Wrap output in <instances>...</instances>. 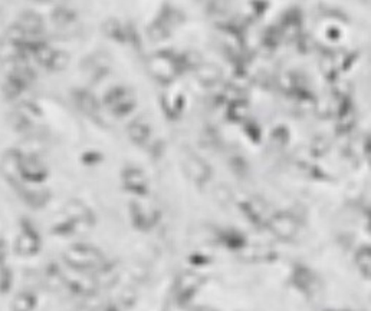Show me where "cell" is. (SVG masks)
Wrapping results in <instances>:
<instances>
[{
	"label": "cell",
	"instance_id": "1",
	"mask_svg": "<svg viewBox=\"0 0 371 311\" xmlns=\"http://www.w3.org/2000/svg\"><path fill=\"white\" fill-rule=\"evenodd\" d=\"M42 120H44L42 109L32 99H25L22 102L15 103L9 115V124L12 129L26 137H32V134L41 125Z\"/></svg>",
	"mask_w": 371,
	"mask_h": 311
},
{
	"label": "cell",
	"instance_id": "2",
	"mask_svg": "<svg viewBox=\"0 0 371 311\" xmlns=\"http://www.w3.org/2000/svg\"><path fill=\"white\" fill-rule=\"evenodd\" d=\"M63 261L75 271H97L105 262L102 253L85 243L68 247L63 253Z\"/></svg>",
	"mask_w": 371,
	"mask_h": 311
},
{
	"label": "cell",
	"instance_id": "3",
	"mask_svg": "<svg viewBox=\"0 0 371 311\" xmlns=\"http://www.w3.org/2000/svg\"><path fill=\"white\" fill-rule=\"evenodd\" d=\"M13 248L16 254L22 257H33L36 254H39L42 248V239L38 228L35 227V224L30 220L28 218L20 220Z\"/></svg>",
	"mask_w": 371,
	"mask_h": 311
},
{
	"label": "cell",
	"instance_id": "4",
	"mask_svg": "<svg viewBox=\"0 0 371 311\" xmlns=\"http://www.w3.org/2000/svg\"><path fill=\"white\" fill-rule=\"evenodd\" d=\"M48 177H49V170L47 164L41 160L39 155H29L22 152V160H20L22 184L41 185L48 179Z\"/></svg>",
	"mask_w": 371,
	"mask_h": 311
},
{
	"label": "cell",
	"instance_id": "5",
	"mask_svg": "<svg viewBox=\"0 0 371 311\" xmlns=\"http://www.w3.org/2000/svg\"><path fill=\"white\" fill-rule=\"evenodd\" d=\"M20 160H22V152L18 146L6 149L2 153V157H0V172H2L4 178L13 188H18L19 185H22Z\"/></svg>",
	"mask_w": 371,
	"mask_h": 311
},
{
	"label": "cell",
	"instance_id": "6",
	"mask_svg": "<svg viewBox=\"0 0 371 311\" xmlns=\"http://www.w3.org/2000/svg\"><path fill=\"white\" fill-rule=\"evenodd\" d=\"M104 103L114 115L123 116L134 109L135 96L127 88H114L107 94Z\"/></svg>",
	"mask_w": 371,
	"mask_h": 311
},
{
	"label": "cell",
	"instance_id": "7",
	"mask_svg": "<svg viewBox=\"0 0 371 311\" xmlns=\"http://www.w3.org/2000/svg\"><path fill=\"white\" fill-rule=\"evenodd\" d=\"M65 217L75 225L78 232L88 229L94 224L92 211L78 200H72L65 205Z\"/></svg>",
	"mask_w": 371,
	"mask_h": 311
},
{
	"label": "cell",
	"instance_id": "8",
	"mask_svg": "<svg viewBox=\"0 0 371 311\" xmlns=\"http://www.w3.org/2000/svg\"><path fill=\"white\" fill-rule=\"evenodd\" d=\"M268 225L271 231L276 237L281 240H292L296 234H298V221L291 214H276L269 218Z\"/></svg>",
	"mask_w": 371,
	"mask_h": 311
},
{
	"label": "cell",
	"instance_id": "9",
	"mask_svg": "<svg viewBox=\"0 0 371 311\" xmlns=\"http://www.w3.org/2000/svg\"><path fill=\"white\" fill-rule=\"evenodd\" d=\"M15 189L18 191L20 200L33 210H41L49 203V192L42 188H36V185L22 184Z\"/></svg>",
	"mask_w": 371,
	"mask_h": 311
},
{
	"label": "cell",
	"instance_id": "10",
	"mask_svg": "<svg viewBox=\"0 0 371 311\" xmlns=\"http://www.w3.org/2000/svg\"><path fill=\"white\" fill-rule=\"evenodd\" d=\"M72 99L73 103L77 105V108L90 118H98L99 115V102L97 98L88 92L87 89H75L72 92Z\"/></svg>",
	"mask_w": 371,
	"mask_h": 311
},
{
	"label": "cell",
	"instance_id": "11",
	"mask_svg": "<svg viewBox=\"0 0 371 311\" xmlns=\"http://www.w3.org/2000/svg\"><path fill=\"white\" fill-rule=\"evenodd\" d=\"M183 167L186 174L197 184H203L210 177L209 167L199 157H196V155H188V157H184Z\"/></svg>",
	"mask_w": 371,
	"mask_h": 311
},
{
	"label": "cell",
	"instance_id": "12",
	"mask_svg": "<svg viewBox=\"0 0 371 311\" xmlns=\"http://www.w3.org/2000/svg\"><path fill=\"white\" fill-rule=\"evenodd\" d=\"M16 25L30 37H38L42 30H44V22L42 19L36 15V13H32V12H28V13H23Z\"/></svg>",
	"mask_w": 371,
	"mask_h": 311
},
{
	"label": "cell",
	"instance_id": "13",
	"mask_svg": "<svg viewBox=\"0 0 371 311\" xmlns=\"http://www.w3.org/2000/svg\"><path fill=\"white\" fill-rule=\"evenodd\" d=\"M36 304H38V296L35 291L25 288L13 297L12 311H33Z\"/></svg>",
	"mask_w": 371,
	"mask_h": 311
},
{
	"label": "cell",
	"instance_id": "14",
	"mask_svg": "<svg viewBox=\"0 0 371 311\" xmlns=\"http://www.w3.org/2000/svg\"><path fill=\"white\" fill-rule=\"evenodd\" d=\"M123 179L124 184L128 189L138 192V193H144L147 191V178L145 175L137 170V168H128L124 171L123 174Z\"/></svg>",
	"mask_w": 371,
	"mask_h": 311
},
{
	"label": "cell",
	"instance_id": "15",
	"mask_svg": "<svg viewBox=\"0 0 371 311\" xmlns=\"http://www.w3.org/2000/svg\"><path fill=\"white\" fill-rule=\"evenodd\" d=\"M65 273L62 271V268L56 264V262H49L45 265V269H44V280H45V284L55 290L61 286H65Z\"/></svg>",
	"mask_w": 371,
	"mask_h": 311
},
{
	"label": "cell",
	"instance_id": "16",
	"mask_svg": "<svg viewBox=\"0 0 371 311\" xmlns=\"http://www.w3.org/2000/svg\"><path fill=\"white\" fill-rule=\"evenodd\" d=\"M128 135L135 144L142 145V144H145L148 141V138H150L152 128H150V125H148L144 121H134L128 127Z\"/></svg>",
	"mask_w": 371,
	"mask_h": 311
},
{
	"label": "cell",
	"instance_id": "17",
	"mask_svg": "<svg viewBox=\"0 0 371 311\" xmlns=\"http://www.w3.org/2000/svg\"><path fill=\"white\" fill-rule=\"evenodd\" d=\"M200 284H202V280L196 274H190V273L184 274L180 280V287H178L180 297L183 300H189L193 296V293L199 288Z\"/></svg>",
	"mask_w": 371,
	"mask_h": 311
},
{
	"label": "cell",
	"instance_id": "18",
	"mask_svg": "<svg viewBox=\"0 0 371 311\" xmlns=\"http://www.w3.org/2000/svg\"><path fill=\"white\" fill-rule=\"evenodd\" d=\"M133 212H134L135 224L141 229H148V228H152L156 224L157 214L153 210H148V208L137 205V208Z\"/></svg>",
	"mask_w": 371,
	"mask_h": 311
},
{
	"label": "cell",
	"instance_id": "19",
	"mask_svg": "<svg viewBox=\"0 0 371 311\" xmlns=\"http://www.w3.org/2000/svg\"><path fill=\"white\" fill-rule=\"evenodd\" d=\"M295 283L301 288V291L312 294L314 286H315V279H314L311 271H308L307 268H300V271H296Z\"/></svg>",
	"mask_w": 371,
	"mask_h": 311
},
{
	"label": "cell",
	"instance_id": "20",
	"mask_svg": "<svg viewBox=\"0 0 371 311\" xmlns=\"http://www.w3.org/2000/svg\"><path fill=\"white\" fill-rule=\"evenodd\" d=\"M15 283V273L11 264L0 268V294L11 293Z\"/></svg>",
	"mask_w": 371,
	"mask_h": 311
},
{
	"label": "cell",
	"instance_id": "21",
	"mask_svg": "<svg viewBox=\"0 0 371 311\" xmlns=\"http://www.w3.org/2000/svg\"><path fill=\"white\" fill-rule=\"evenodd\" d=\"M355 264L363 273V276L368 279L370 277V248L368 247H363L357 251Z\"/></svg>",
	"mask_w": 371,
	"mask_h": 311
},
{
	"label": "cell",
	"instance_id": "22",
	"mask_svg": "<svg viewBox=\"0 0 371 311\" xmlns=\"http://www.w3.org/2000/svg\"><path fill=\"white\" fill-rule=\"evenodd\" d=\"M219 75H220V72H219V69L216 66H203L202 70L199 72V77L205 82H214V81H217Z\"/></svg>",
	"mask_w": 371,
	"mask_h": 311
},
{
	"label": "cell",
	"instance_id": "23",
	"mask_svg": "<svg viewBox=\"0 0 371 311\" xmlns=\"http://www.w3.org/2000/svg\"><path fill=\"white\" fill-rule=\"evenodd\" d=\"M73 13L69 11V9H58L55 13H54V20L55 23L58 25H68V23H72L73 22Z\"/></svg>",
	"mask_w": 371,
	"mask_h": 311
},
{
	"label": "cell",
	"instance_id": "24",
	"mask_svg": "<svg viewBox=\"0 0 371 311\" xmlns=\"http://www.w3.org/2000/svg\"><path fill=\"white\" fill-rule=\"evenodd\" d=\"M9 254H11L9 243L4 236H0V268L11 264L9 262Z\"/></svg>",
	"mask_w": 371,
	"mask_h": 311
},
{
	"label": "cell",
	"instance_id": "25",
	"mask_svg": "<svg viewBox=\"0 0 371 311\" xmlns=\"http://www.w3.org/2000/svg\"><path fill=\"white\" fill-rule=\"evenodd\" d=\"M33 2H36V4H48V2H51V0H33Z\"/></svg>",
	"mask_w": 371,
	"mask_h": 311
}]
</instances>
